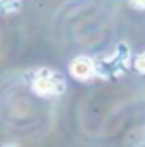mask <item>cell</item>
I'll return each mask as SVG.
<instances>
[{
    "label": "cell",
    "mask_w": 145,
    "mask_h": 147,
    "mask_svg": "<svg viewBox=\"0 0 145 147\" xmlns=\"http://www.w3.org/2000/svg\"><path fill=\"white\" fill-rule=\"evenodd\" d=\"M134 69L139 73V75H143V77H145V51H143V53H139V55L134 59Z\"/></svg>",
    "instance_id": "obj_5"
},
{
    "label": "cell",
    "mask_w": 145,
    "mask_h": 147,
    "mask_svg": "<svg viewBox=\"0 0 145 147\" xmlns=\"http://www.w3.org/2000/svg\"><path fill=\"white\" fill-rule=\"evenodd\" d=\"M96 63V77H100L104 80L120 79L125 71H129L132 65V49L125 41H120L114 53L102 57V59H94Z\"/></svg>",
    "instance_id": "obj_1"
},
{
    "label": "cell",
    "mask_w": 145,
    "mask_h": 147,
    "mask_svg": "<svg viewBox=\"0 0 145 147\" xmlns=\"http://www.w3.org/2000/svg\"><path fill=\"white\" fill-rule=\"evenodd\" d=\"M22 10V2L20 0H0V14L2 16H12Z\"/></svg>",
    "instance_id": "obj_4"
},
{
    "label": "cell",
    "mask_w": 145,
    "mask_h": 147,
    "mask_svg": "<svg viewBox=\"0 0 145 147\" xmlns=\"http://www.w3.org/2000/svg\"><path fill=\"white\" fill-rule=\"evenodd\" d=\"M32 88L39 96H59L67 90V80L65 77L55 69H37L34 73V79L30 80Z\"/></svg>",
    "instance_id": "obj_2"
},
{
    "label": "cell",
    "mask_w": 145,
    "mask_h": 147,
    "mask_svg": "<svg viewBox=\"0 0 145 147\" xmlns=\"http://www.w3.org/2000/svg\"><path fill=\"white\" fill-rule=\"evenodd\" d=\"M69 73L77 80H90L92 77H96V63L92 57L78 55L71 61L69 65Z\"/></svg>",
    "instance_id": "obj_3"
},
{
    "label": "cell",
    "mask_w": 145,
    "mask_h": 147,
    "mask_svg": "<svg viewBox=\"0 0 145 147\" xmlns=\"http://www.w3.org/2000/svg\"><path fill=\"white\" fill-rule=\"evenodd\" d=\"M129 4L135 10H145V0H129Z\"/></svg>",
    "instance_id": "obj_6"
}]
</instances>
